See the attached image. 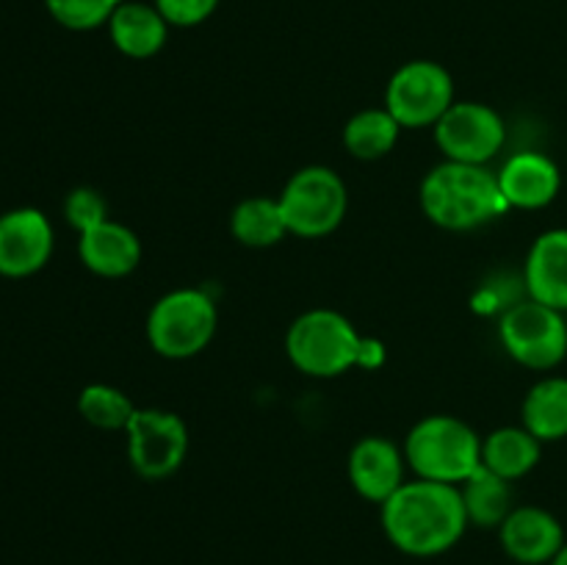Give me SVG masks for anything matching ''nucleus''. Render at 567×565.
I'll list each match as a JSON object with an SVG mask.
<instances>
[{"label": "nucleus", "mask_w": 567, "mask_h": 565, "mask_svg": "<svg viewBox=\"0 0 567 565\" xmlns=\"http://www.w3.org/2000/svg\"><path fill=\"white\" fill-rule=\"evenodd\" d=\"M382 532L393 548L410 557H437L463 541L468 530L460 485L413 480L380 504Z\"/></svg>", "instance_id": "nucleus-1"}, {"label": "nucleus", "mask_w": 567, "mask_h": 565, "mask_svg": "<svg viewBox=\"0 0 567 565\" xmlns=\"http://www.w3.org/2000/svg\"><path fill=\"white\" fill-rule=\"evenodd\" d=\"M421 210L443 230H474L507 214L498 177L485 166L443 161L421 181Z\"/></svg>", "instance_id": "nucleus-2"}, {"label": "nucleus", "mask_w": 567, "mask_h": 565, "mask_svg": "<svg viewBox=\"0 0 567 565\" xmlns=\"http://www.w3.org/2000/svg\"><path fill=\"white\" fill-rule=\"evenodd\" d=\"M404 460L419 480L463 485L482 465V438L454 415H426L404 438Z\"/></svg>", "instance_id": "nucleus-3"}, {"label": "nucleus", "mask_w": 567, "mask_h": 565, "mask_svg": "<svg viewBox=\"0 0 567 565\" xmlns=\"http://www.w3.org/2000/svg\"><path fill=\"white\" fill-rule=\"evenodd\" d=\"M286 355L302 374L338 377L363 363L369 349L347 316L330 308H313L288 327Z\"/></svg>", "instance_id": "nucleus-4"}, {"label": "nucleus", "mask_w": 567, "mask_h": 565, "mask_svg": "<svg viewBox=\"0 0 567 565\" xmlns=\"http://www.w3.org/2000/svg\"><path fill=\"white\" fill-rule=\"evenodd\" d=\"M219 314L203 288H175L153 305L147 316V341L161 358L186 360L214 341Z\"/></svg>", "instance_id": "nucleus-5"}, {"label": "nucleus", "mask_w": 567, "mask_h": 565, "mask_svg": "<svg viewBox=\"0 0 567 565\" xmlns=\"http://www.w3.org/2000/svg\"><path fill=\"white\" fill-rule=\"evenodd\" d=\"M277 199H280L288 233L299 238L330 236L332 230H338L349 208L343 177L321 164L293 172Z\"/></svg>", "instance_id": "nucleus-6"}, {"label": "nucleus", "mask_w": 567, "mask_h": 565, "mask_svg": "<svg viewBox=\"0 0 567 565\" xmlns=\"http://www.w3.org/2000/svg\"><path fill=\"white\" fill-rule=\"evenodd\" d=\"M504 349L532 371H551L567 358V321L563 310L526 299L513 305L498 325Z\"/></svg>", "instance_id": "nucleus-7"}, {"label": "nucleus", "mask_w": 567, "mask_h": 565, "mask_svg": "<svg viewBox=\"0 0 567 565\" xmlns=\"http://www.w3.org/2000/svg\"><path fill=\"white\" fill-rule=\"evenodd\" d=\"M454 105V81L446 66L415 59L399 66L385 86V109L402 127H435Z\"/></svg>", "instance_id": "nucleus-8"}, {"label": "nucleus", "mask_w": 567, "mask_h": 565, "mask_svg": "<svg viewBox=\"0 0 567 565\" xmlns=\"http://www.w3.org/2000/svg\"><path fill=\"white\" fill-rule=\"evenodd\" d=\"M125 435L127 460L142 480H166L181 469L188 454V427L172 410L136 408Z\"/></svg>", "instance_id": "nucleus-9"}, {"label": "nucleus", "mask_w": 567, "mask_h": 565, "mask_svg": "<svg viewBox=\"0 0 567 565\" xmlns=\"http://www.w3.org/2000/svg\"><path fill=\"white\" fill-rule=\"evenodd\" d=\"M435 142L446 161L485 166L502 153L507 125L496 109L476 100H454L452 109L437 120Z\"/></svg>", "instance_id": "nucleus-10"}, {"label": "nucleus", "mask_w": 567, "mask_h": 565, "mask_svg": "<svg viewBox=\"0 0 567 565\" xmlns=\"http://www.w3.org/2000/svg\"><path fill=\"white\" fill-rule=\"evenodd\" d=\"M55 233L48 214L31 205L0 214V277H31L48 266Z\"/></svg>", "instance_id": "nucleus-11"}, {"label": "nucleus", "mask_w": 567, "mask_h": 565, "mask_svg": "<svg viewBox=\"0 0 567 565\" xmlns=\"http://www.w3.org/2000/svg\"><path fill=\"white\" fill-rule=\"evenodd\" d=\"M567 532L563 521L546 507L524 504L513 507V513L498 526V543L504 554L518 565H548L565 546Z\"/></svg>", "instance_id": "nucleus-12"}, {"label": "nucleus", "mask_w": 567, "mask_h": 565, "mask_svg": "<svg viewBox=\"0 0 567 565\" xmlns=\"http://www.w3.org/2000/svg\"><path fill=\"white\" fill-rule=\"evenodd\" d=\"M404 449L385 435H365L349 452V482L360 499L385 504L404 485Z\"/></svg>", "instance_id": "nucleus-13"}, {"label": "nucleus", "mask_w": 567, "mask_h": 565, "mask_svg": "<svg viewBox=\"0 0 567 565\" xmlns=\"http://www.w3.org/2000/svg\"><path fill=\"white\" fill-rule=\"evenodd\" d=\"M496 177L509 208H546L557 199L559 188H563L559 166L548 155L535 153V150L515 153Z\"/></svg>", "instance_id": "nucleus-14"}, {"label": "nucleus", "mask_w": 567, "mask_h": 565, "mask_svg": "<svg viewBox=\"0 0 567 565\" xmlns=\"http://www.w3.org/2000/svg\"><path fill=\"white\" fill-rule=\"evenodd\" d=\"M529 299L554 310H567V227L540 233L524 266Z\"/></svg>", "instance_id": "nucleus-15"}, {"label": "nucleus", "mask_w": 567, "mask_h": 565, "mask_svg": "<svg viewBox=\"0 0 567 565\" xmlns=\"http://www.w3.org/2000/svg\"><path fill=\"white\" fill-rule=\"evenodd\" d=\"M78 258L92 275L116 277L131 275L142 260V242L127 225L105 219L103 225L78 236Z\"/></svg>", "instance_id": "nucleus-16"}, {"label": "nucleus", "mask_w": 567, "mask_h": 565, "mask_svg": "<svg viewBox=\"0 0 567 565\" xmlns=\"http://www.w3.org/2000/svg\"><path fill=\"white\" fill-rule=\"evenodd\" d=\"M169 22L164 20L155 3L125 0L109 20V37L114 48L127 59H153L161 53L169 37Z\"/></svg>", "instance_id": "nucleus-17"}, {"label": "nucleus", "mask_w": 567, "mask_h": 565, "mask_svg": "<svg viewBox=\"0 0 567 565\" xmlns=\"http://www.w3.org/2000/svg\"><path fill=\"white\" fill-rule=\"evenodd\" d=\"M543 458V441H537L524 424L498 427L482 441V465L507 482L520 480L537 469Z\"/></svg>", "instance_id": "nucleus-18"}, {"label": "nucleus", "mask_w": 567, "mask_h": 565, "mask_svg": "<svg viewBox=\"0 0 567 565\" xmlns=\"http://www.w3.org/2000/svg\"><path fill=\"white\" fill-rule=\"evenodd\" d=\"M524 427L543 443L567 438V377H543L529 388L520 408Z\"/></svg>", "instance_id": "nucleus-19"}, {"label": "nucleus", "mask_w": 567, "mask_h": 565, "mask_svg": "<svg viewBox=\"0 0 567 565\" xmlns=\"http://www.w3.org/2000/svg\"><path fill=\"white\" fill-rule=\"evenodd\" d=\"M465 515L471 526L482 530H498L509 513H513V482L493 474L491 469L480 465L468 480L460 485Z\"/></svg>", "instance_id": "nucleus-20"}, {"label": "nucleus", "mask_w": 567, "mask_h": 565, "mask_svg": "<svg viewBox=\"0 0 567 565\" xmlns=\"http://www.w3.org/2000/svg\"><path fill=\"white\" fill-rule=\"evenodd\" d=\"M230 233L244 247H275L288 236L286 216H282L280 199L271 197H247L233 208Z\"/></svg>", "instance_id": "nucleus-21"}, {"label": "nucleus", "mask_w": 567, "mask_h": 565, "mask_svg": "<svg viewBox=\"0 0 567 565\" xmlns=\"http://www.w3.org/2000/svg\"><path fill=\"white\" fill-rule=\"evenodd\" d=\"M399 133H402V125L385 105L382 109H365L358 111L343 125V147L360 161L385 158L396 147Z\"/></svg>", "instance_id": "nucleus-22"}, {"label": "nucleus", "mask_w": 567, "mask_h": 565, "mask_svg": "<svg viewBox=\"0 0 567 565\" xmlns=\"http://www.w3.org/2000/svg\"><path fill=\"white\" fill-rule=\"evenodd\" d=\"M78 413L86 424L97 427V430H127L136 404L127 399L125 391L105 382H92L78 393Z\"/></svg>", "instance_id": "nucleus-23"}, {"label": "nucleus", "mask_w": 567, "mask_h": 565, "mask_svg": "<svg viewBox=\"0 0 567 565\" xmlns=\"http://www.w3.org/2000/svg\"><path fill=\"white\" fill-rule=\"evenodd\" d=\"M125 0H44L48 14L66 31H94L109 25Z\"/></svg>", "instance_id": "nucleus-24"}, {"label": "nucleus", "mask_w": 567, "mask_h": 565, "mask_svg": "<svg viewBox=\"0 0 567 565\" xmlns=\"http://www.w3.org/2000/svg\"><path fill=\"white\" fill-rule=\"evenodd\" d=\"M64 219L70 222L72 230H78V236L92 227L103 225L109 216V203H105L103 194L92 186H78L66 194L64 199Z\"/></svg>", "instance_id": "nucleus-25"}, {"label": "nucleus", "mask_w": 567, "mask_h": 565, "mask_svg": "<svg viewBox=\"0 0 567 565\" xmlns=\"http://www.w3.org/2000/svg\"><path fill=\"white\" fill-rule=\"evenodd\" d=\"M164 20L175 28H194L214 17L219 0H153Z\"/></svg>", "instance_id": "nucleus-26"}, {"label": "nucleus", "mask_w": 567, "mask_h": 565, "mask_svg": "<svg viewBox=\"0 0 567 565\" xmlns=\"http://www.w3.org/2000/svg\"><path fill=\"white\" fill-rule=\"evenodd\" d=\"M548 565H567V541H565V546L559 548V554H557V557H554L551 563H548Z\"/></svg>", "instance_id": "nucleus-27"}]
</instances>
